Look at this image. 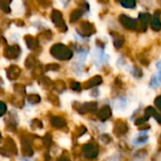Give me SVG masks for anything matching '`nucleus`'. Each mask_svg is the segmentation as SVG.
<instances>
[{"mask_svg": "<svg viewBox=\"0 0 161 161\" xmlns=\"http://www.w3.org/2000/svg\"><path fill=\"white\" fill-rule=\"evenodd\" d=\"M155 105H156V107L161 111V95L158 96V97L155 99Z\"/></svg>", "mask_w": 161, "mask_h": 161, "instance_id": "dca6fc26", "label": "nucleus"}, {"mask_svg": "<svg viewBox=\"0 0 161 161\" xmlns=\"http://www.w3.org/2000/svg\"><path fill=\"white\" fill-rule=\"evenodd\" d=\"M158 142H159V144H161V135L159 136V139H158Z\"/></svg>", "mask_w": 161, "mask_h": 161, "instance_id": "412c9836", "label": "nucleus"}, {"mask_svg": "<svg viewBox=\"0 0 161 161\" xmlns=\"http://www.w3.org/2000/svg\"><path fill=\"white\" fill-rule=\"evenodd\" d=\"M157 68H158V74L157 75V76L158 77V79L160 80L161 82V60L157 63Z\"/></svg>", "mask_w": 161, "mask_h": 161, "instance_id": "f3484780", "label": "nucleus"}, {"mask_svg": "<svg viewBox=\"0 0 161 161\" xmlns=\"http://www.w3.org/2000/svg\"><path fill=\"white\" fill-rule=\"evenodd\" d=\"M151 15L149 13H144L142 12L139 14V22H140V26H138V28L141 31H145L147 29L148 24L151 22Z\"/></svg>", "mask_w": 161, "mask_h": 161, "instance_id": "7ed1b4c3", "label": "nucleus"}, {"mask_svg": "<svg viewBox=\"0 0 161 161\" xmlns=\"http://www.w3.org/2000/svg\"><path fill=\"white\" fill-rule=\"evenodd\" d=\"M156 112L157 111H156V109L153 107H148V108H145V116L144 117H146L147 119H149L150 117H153Z\"/></svg>", "mask_w": 161, "mask_h": 161, "instance_id": "9b49d317", "label": "nucleus"}, {"mask_svg": "<svg viewBox=\"0 0 161 161\" xmlns=\"http://www.w3.org/2000/svg\"><path fill=\"white\" fill-rule=\"evenodd\" d=\"M84 151H85L86 157L89 158H94L97 157V154H98L97 148L94 145H92V144L86 145L84 147Z\"/></svg>", "mask_w": 161, "mask_h": 161, "instance_id": "423d86ee", "label": "nucleus"}, {"mask_svg": "<svg viewBox=\"0 0 161 161\" xmlns=\"http://www.w3.org/2000/svg\"><path fill=\"white\" fill-rule=\"evenodd\" d=\"M147 121H148V119H147L146 117H141V118H139V119H137V120L135 121V125H136L137 126H140V125L145 124Z\"/></svg>", "mask_w": 161, "mask_h": 161, "instance_id": "4468645a", "label": "nucleus"}, {"mask_svg": "<svg viewBox=\"0 0 161 161\" xmlns=\"http://www.w3.org/2000/svg\"><path fill=\"white\" fill-rule=\"evenodd\" d=\"M102 81H103L102 77H101V76H99V75H96V76L92 77V79H90V80L87 82L86 87H87V88H92V87H94V86L100 85V84L102 83Z\"/></svg>", "mask_w": 161, "mask_h": 161, "instance_id": "6e6552de", "label": "nucleus"}, {"mask_svg": "<svg viewBox=\"0 0 161 161\" xmlns=\"http://www.w3.org/2000/svg\"><path fill=\"white\" fill-rule=\"evenodd\" d=\"M81 28L83 30V33L86 34V35H91L93 32H95L94 26L91 23H89V22H83L81 24Z\"/></svg>", "mask_w": 161, "mask_h": 161, "instance_id": "0eeeda50", "label": "nucleus"}, {"mask_svg": "<svg viewBox=\"0 0 161 161\" xmlns=\"http://www.w3.org/2000/svg\"><path fill=\"white\" fill-rule=\"evenodd\" d=\"M82 15V11L79 10V9H76L75 10L73 13H72V16H71V21H76L77 19L80 18V16Z\"/></svg>", "mask_w": 161, "mask_h": 161, "instance_id": "ddd939ff", "label": "nucleus"}, {"mask_svg": "<svg viewBox=\"0 0 161 161\" xmlns=\"http://www.w3.org/2000/svg\"><path fill=\"white\" fill-rule=\"evenodd\" d=\"M111 114H112V112H111L110 107H109V106H105V107H103V108L99 110V112H98V117H99L100 120L106 121V120H108V118H110Z\"/></svg>", "mask_w": 161, "mask_h": 161, "instance_id": "39448f33", "label": "nucleus"}, {"mask_svg": "<svg viewBox=\"0 0 161 161\" xmlns=\"http://www.w3.org/2000/svg\"><path fill=\"white\" fill-rule=\"evenodd\" d=\"M153 117H154V118L157 120V122H158V124H160L161 125V115L160 114H158V112H156V113H155V115H154Z\"/></svg>", "mask_w": 161, "mask_h": 161, "instance_id": "6ab92c4d", "label": "nucleus"}, {"mask_svg": "<svg viewBox=\"0 0 161 161\" xmlns=\"http://www.w3.org/2000/svg\"><path fill=\"white\" fill-rule=\"evenodd\" d=\"M119 21H120L121 25L128 30H136L138 28L137 21L125 14H121L119 17Z\"/></svg>", "mask_w": 161, "mask_h": 161, "instance_id": "f257e3e1", "label": "nucleus"}, {"mask_svg": "<svg viewBox=\"0 0 161 161\" xmlns=\"http://www.w3.org/2000/svg\"><path fill=\"white\" fill-rule=\"evenodd\" d=\"M150 128V125H146V124H143V125H140L139 126V129L140 130H147V129H149Z\"/></svg>", "mask_w": 161, "mask_h": 161, "instance_id": "a211bd4d", "label": "nucleus"}, {"mask_svg": "<svg viewBox=\"0 0 161 161\" xmlns=\"http://www.w3.org/2000/svg\"><path fill=\"white\" fill-rule=\"evenodd\" d=\"M128 131V125L126 124V122L123 121V120H118L115 125H114V128H113V132L117 137H122L125 134H126V132Z\"/></svg>", "mask_w": 161, "mask_h": 161, "instance_id": "f03ea898", "label": "nucleus"}, {"mask_svg": "<svg viewBox=\"0 0 161 161\" xmlns=\"http://www.w3.org/2000/svg\"><path fill=\"white\" fill-rule=\"evenodd\" d=\"M113 42H114V46H115L117 49H119V48H121V47L124 45V43H125V39H124L123 36L117 34V35L113 38Z\"/></svg>", "mask_w": 161, "mask_h": 161, "instance_id": "1a4fd4ad", "label": "nucleus"}, {"mask_svg": "<svg viewBox=\"0 0 161 161\" xmlns=\"http://www.w3.org/2000/svg\"><path fill=\"white\" fill-rule=\"evenodd\" d=\"M100 2H102V3H108V0H99Z\"/></svg>", "mask_w": 161, "mask_h": 161, "instance_id": "aec40b11", "label": "nucleus"}, {"mask_svg": "<svg viewBox=\"0 0 161 161\" xmlns=\"http://www.w3.org/2000/svg\"><path fill=\"white\" fill-rule=\"evenodd\" d=\"M161 82L160 80L158 79V77L157 75H154V76L152 77L151 81H150V86H151L152 88H158Z\"/></svg>", "mask_w": 161, "mask_h": 161, "instance_id": "f8f14e48", "label": "nucleus"}, {"mask_svg": "<svg viewBox=\"0 0 161 161\" xmlns=\"http://www.w3.org/2000/svg\"><path fill=\"white\" fill-rule=\"evenodd\" d=\"M148 141V136H140L137 139V143H144Z\"/></svg>", "mask_w": 161, "mask_h": 161, "instance_id": "2eb2a0df", "label": "nucleus"}, {"mask_svg": "<svg viewBox=\"0 0 161 161\" xmlns=\"http://www.w3.org/2000/svg\"><path fill=\"white\" fill-rule=\"evenodd\" d=\"M159 16H160V11L159 10H157L154 14V17L153 19L151 20V27L153 30L155 31H159L161 30V21L159 19Z\"/></svg>", "mask_w": 161, "mask_h": 161, "instance_id": "20e7f679", "label": "nucleus"}, {"mask_svg": "<svg viewBox=\"0 0 161 161\" xmlns=\"http://www.w3.org/2000/svg\"><path fill=\"white\" fill-rule=\"evenodd\" d=\"M121 3V5L126 8H134L136 7V0H116Z\"/></svg>", "mask_w": 161, "mask_h": 161, "instance_id": "9d476101", "label": "nucleus"}]
</instances>
